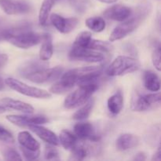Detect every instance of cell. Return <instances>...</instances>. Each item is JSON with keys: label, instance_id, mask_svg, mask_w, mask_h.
<instances>
[{"label": "cell", "instance_id": "5", "mask_svg": "<svg viewBox=\"0 0 161 161\" xmlns=\"http://www.w3.org/2000/svg\"><path fill=\"white\" fill-rule=\"evenodd\" d=\"M160 93L138 94L132 102V110L136 112H144L157 108L160 105Z\"/></svg>", "mask_w": 161, "mask_h": 161}, {"label": "cell", "instance_id": "35", "mask_svg": "<svg viewBox=\"0 0 161 161\" xmlns=\"http://www.w3.org/2000/svg\"><path fill=\"white\" fill-rule=\"evenodd\" d=\"M146 160V155L145 153L143 152H139L135 155V157H134V160H138V161H142Z\"/></svg>", "mask_w": 161, "mask_h": 161}, {"label": "cell", "instance_id": "26", "mask_svg": "<svg viewBox=\"0 0 161 161\" xmlns=\"http://www.w3.org/2000/svg\"><path fill=\"white\" fill-rule=\"evenodd\" d=\"M86 48L97 50V51L110 52L113 50V45L110 42H106V41L91 39V40L90 41L89 44H88Z\"/></svg>", "mask_w": 161, "mask_h": 161}, {"label": "cell", "instance_id": "27", "mask_svg": "<svg viewBox=\"0 0 161 161\" xmlns=\"http://www.w3.org/2000/svg\"><path fill=\"white\" fill-rule=\"evenodd\" d=\"M91 39H92V36L90 31H82L75 38L73 46L86 48Z\"/></svg>", "mask_w": 161, "mask_h": 161}, {"label": "cell", "instance_id": "19", "mask_svg": "<svg viewBox=\"0 0 161 161\" xmlns=\"http://www.w3.org/2000/svg\"><path fill=\"white\" fill-rule=\"evenodd\" d=\"M144 86L148 91L158 92L160 89V82L158 75L150 70L146 71L143 75Z\"/></svg>", "mask_w": 161, "mask_h": 161}, {"label": "cell", "instance_id": "6", "mask_svg": "<svg viewBox=\"0 0 161 161\" xmlns=\"http://www.w3.org/2000/svg\"><path fill=\"white\" fill-rule=\"evenodd\" d=\"M69 57L72 61H85L90 63L101 62L105 59V56L101 52L75 46H73L71 49Z\"/></svg>", "mask_w": 161, "mask_h": 161}, {"label": "cell", "instance_id": "18", "mask_svg": "<svg viewBox=\"0 0 161 161\" xmlns=\"http://www.w3.org/2000/svg\"><path fill=\"white\" fill-rule=\"evenodd\" d=\"M17 141L20 146L28 149L29 150L37 151L40 150V144L32 135L28 131H21L17 135Z\"/></svg>", "mask_w": 161, "mask_h": 161}, {"label": "cell", "instance_id": "13", "mask_svg": "<svg viewBox=\"0 0 161 161\" xmlns=\"http://www.w3.org/2000/svg\"><path fill=\"white\" fill-rule=\"evenodd\" d=\"M28 128L31 131L34 132L39 138H40L41 139L43 140L48 144L52 145V146H58L59 145V140H58V136L49 129L42 127V126L37 125V124L29 125Z\"/></svg>", "mask_w": 161, "mask_h": 161}, {"label": "cell", "instance_id": "7", "mask_svg": "<svg viewBox=\"0 0 161 161\" xmlns=\"http://www.w3.org/2000/svg\"><path fill=\"white\" fill-rule=\"evenodd\" d=\"M63 68L57 66L54 68H45L39 71L32 72L25 78L35 83H45L53 82L60 78L63 73Z\"/></svg>", "mask_w": 161, "mask_h": 161}, {"label": "cell", "instance_id": "4", "mask_svg": "<svg viewBox=\"0 0 161 161\" xmlns=\"http://www.w3.org/2000/svg\"><path fill=\"white\" fill-rule=\"evenodd\" d=\"M5 83L14 91L28 97L39 99H47L51 97V94L48 91L35 86H28L26 83L14 78L6 79Z\"/></svg>", "mask_w": 161, "mask_h": 161}, {"label": "cell", "instance_id": "39", "mask_svg": "<svg viewBox=\"0 0 161 161\" xmlns=\"http://www.w3.org/2000/svg\"><path fill=\"white\" fill-rule=\"evenodd\" d=\"M6 111V108H5V107H3V105H0V114H1V113H5Z\"/></svg>", "mask_w": 161, "mask_h": 161}, {"label": "cell", "instance_id": "17", "mask_svg": "<svg viewBox=\"0 0 161 161\" xmlns=\"http://www.w3.org/2000/svg\"><path fill=\"white\" fill-rule=\"evenodd\" d=\"M42 43L39 50V59L47 61L52 58L53 53V46L52 36L48 33L42 34Z\"/></svg>", "mask_w": 161, "mask_h": 161}, {"label": "cell", "instance_id": "1", "mask_svg": "<svg viewBox=\"0 0 161 161\" xmlns=\"http://www.w3.org/2000/svg\"><path fill=\"white\" fill-rule=\"evenodd\" d=\"M151 11L152 5L149 3H143L138 5L126 20L115 28L110 35L109 40L111 42L119 40L133 32L146 20Z\"/></svg>", "mask_w": 161, "mask_h": 161}, {"label": "cell", "instance_id": "34", "mask_svg": "<svg viewBox=\"0 0 161 161\" xmlns=\"http://www.w3.org/2000/svg\"><path fill=\"white\" fill-rule=\"evenodd\" d=\"M8 61V56L5 53H0V69L3 68Z\"/></svg>", "mask_w": 161, "mask_h": 161}, {"label": "cell", "instance_id": "33", "mask_svg": "<svg viewBox=\"0 0 161 161\" xmlns=\"http://www.w3.org/2000/svg\"><path fill=\"white\" fill-rule=\"evenodd\" d=\"M160 54H161V50L160 46L158 45V47L154 50L153 52L152 55V60L153 64L155 66L156 69L158 71H160Z\"/></svg>", "mask_w": 161, "mask_h": 161}, {"label": "cell", "instance_id": "8", "mask_svg": "<svg viewBox=\"0 0 161 161\" xmlns=\"http://www.w3.org/2000/svg\"><path fill=\"white\" fill-rule=\"evenodd\" d=\"M49 17L53 26L58 31L64 34H67L73 31L79 22L78 19L75 17L64 18L57 14H52Z\"/></svg>", "mask_w": 161, "mask_h": 161}, {"label": "cell", "instance_id": "12", "mask_svg": "<svg viewBox=\"0 0 161 161\" xmlns=\"http://www.w3.org/2000/svg\"><path fill=\"white\" fill-rule=\"evenodd\" d=\"M130 8L124 5H114L104 11L103 14L108 20L116 21H124L131 14Z\"/></svg>", "mask_w": 161, "mask_h": 161}, {"label": "cell", "instance_id": "31", "mask_svg": "<svg viewBox=\"0 0 161 161\" xmlns=\"http://www.w3.org/2000/svg\"><path fill=\"white\" fill-rule=\"evenodd\" d=\"M20 151H21L22 154L25 157V158L28 160H37L39 158V155H40V150L37 151H32L29 150L28 149H25V148L21 147L20 146Z\"/></svg>", "mask_w": 161, "mask_h": 161}, {"label": "cell", "instance_id": "9", "mask_svg": "<svg viewBox=\"0 0 161 161\" xmlns=\"http://www.w3.org/2000/svg\"><path fill=\"white\" fill-rule=\"evenodd\" d=\"M6 119L14 125L19 127H28L33 124H43L48 121L46 116L42 115H36V116H18V115H10L6 116Z\"/></svg>", "mask_w": 161, "mask_h": 161}, {"label": "cell", "instance_id": "11", "mask_svg": "<svg viewBox=\"0 0 161 161\" xmlns=\"http://www.w3.org/2000/svg\"><path fill=\"white\" fill-rule=\"evenodd\" d=\"M75 135L81 140H89L92 142H97L101 137L96 134L94 127L88 122L78 123L74 127Z\"/></svg>", "mask_w": 161, "mask_h": 161}, {"label": "cell", "instance_id": "2", "mask_svg": "<svg viewBox=\"0 0 161 161\" xmlns=\"http://www.w3.org/2000/svg\"><path fill=\"white\" fill-rule=\"evenodd\" d=\"M79 86H80L75 91L71 93L64 100V106L68 109L77 108L86 103L98 87L96 83H86Z\"/></svg>", "mask_w": 161, "mask_h": 161}, {"label": "cell", "instance_id": "3", "mask_svg": "<svg viewBox=\"0 0 161 161\" xmlns=\"http://www.w3.org/2000/svg\"><path fill=\"white\" fill-rule=\"evenodd\" d=\"M140 63L135 58L128 56H119L110 64L106 73L109 76H120L138 70Z\"/></svg>", "mask_w": 161, "mask_h": 161}, {"label": "cell", "instance_id": "28", "mask_svg": "<svg viewBox=\"0 0 161 161\" xmlns=\"http://www.w3.org/2000/svg\"><path fill=\"white\" fill-rule=\"evenodd\" d=\"M69 4L72 6L76 12L83 14L90 7V0H68Z\"/></svg>", "mask_w": 161, "mask_h": 161}, {"label": "cell", "instance_id": "25", "mask_svg": "<svg viewBox=\"0 0 161 161\" xmlns=\"http://www.w3.org/2000/svg\"><path fill=\"white\" fill-rule=\"evenodd\" d=\"M86 25L94 32H101L106 27L105 20L101 17H92L86 19Z\"/></svg>", "mask_w": 161, "mask_h": 161}, {"label": "cell", "instance_id": "21", "mask_svg": "<svg viewBox=\"0 0 161 161\" xmlns=\"http://www.w3.org/2000/svg\"><path fill=\"white\" fill-rule=\"evenodd\" d=\"M77 138L72 132L63 130L59 135V142L66 150H71L77 144Z\"/></svg>", "mask_w": 161, "mask_h": 161}, {"label": "cell", "instance_id": "37", "mask_svg": "<svg viewBox=\"0 0 161 161\" xmlns=\"http://www.w3.org/2000/svg\"><path fill=\"white\" fill-rule=\"evenodd\" d=\"M98 1L102 2V3H113L117 2L118 0H98Z\"/></svg>", "mask_w": 161, "mask_h": 161}, {"label": "cell", "instance_id": "16", "mask_svg": "<svg viewBox=\"0 0 161 161\" xmlns=\"http://www.w3.org/2000/svg\"><path fill=\"white\" fill-rule=\"evenodd\" d=\"M47 66H48V64L47 63V61H42L40 59L32 60V61H27L25 64H23V65L20 66L18 69V72L21 76L25 78L29 74L47 68Z\"/></svg>", "mask_w": 161, "mask_h": 161}, {"label": "cell", "instance_id": "20", "mask_svg": "<svg viewBox=\"0 0 161 161\" xmlns=\"http://www.w3.org/2000/svg\"><path fill=\"white\" fill-rule=\"evenodd\" d=\"M108 109L113 115H118L121 112L124 107V96L120 91H118L116 94L108 98Z\"/></svg>", "mask_w": 161, "mask_h": 161}, {"label": "cell", "instance_id": "14", "mask_svg": "<svg viewBox=\"0 0 161 161\" xmlns=\"http://www.w3.org/2000/svg\"><path fill=\"white\" fill-rule=\"evenodd\" d=\"M0 105H3L6 108L17 110V111L22 112L25 114H32L34 113V108L31 105L20 102V101L9 98V97H5V98L1 99Z\"/></svg>", "mask_w": 161, "mask_h": 161}, {"label": "cell", "instance_id": "36", "mask_svg": "<svg viewBox=\"0 0 161 161\" xmlns=\"http://www.w3.org/2000/svg\"><path fill=\"white\" fill-rule=\"evenodd\" d=\"M161 160V149H160V146L159 145V147L157 148V152L154 153L153 157L152 160H157L160 161Z\"/></svg>", "mask_w": 161, "mask_h": 161}, {"label": "cell", "instance_id": "10", "mask_svg": "<svg viewBox=\"0 0 161 161\" xmlns=\"http://www.w3.org/2000/svg\"><path fill=\"white\" fill-rule=\"evenodd\" d=\"M0 8L8 15L24 14L30 11L28 3L17 0H0Z\"/></svg>", "mask_w": 161, "mask_h": 161}, {"label": "cell", "instance_id": "22", "mask_svg": "<svg viewBox=\"0 0 161 161\" xmlns=\"http://www.w3.org/2000/svg\"><path fill=\"white\" fill-rule=\"evenodd\" d=\"M58 0H43L39 13V22L41 25H45L50 17V11Z\"/></svg>", "mask_w": 161, "mask_h": 161}, {"label": "cell", "instance_id": "29", "mask_svg": "<svg viewBox=\"0 0 161 161\" xmlns=\"http://www.w3.org/2000/svg\"><path fill=\"white\" fill-rule=\"evenodd\" d=\"M54 146L49 144V146H47L44 150V157L46 160H59V153L58 150L53 147Z\"/></svg>", "mask_w": 161, "mask_h": 161}, {"label": "cell", "instance_id": "38", "mask_svg": "<svg viewBox=\"0 0 161 161\" xmlns=\"http://www.w3.org/2000/svg\"><path fill=\"white\" fill-rule=\"evenodd\" d=\"M4 81L3 80V79L0 77V91H2V90H3V88H4Z\"/></svg>", "mask_w": 161, "mask_h": 161}, {"label": "cell", "instance_id": "15", "mask_svg": "<svg viewBox=\"0 0 161 161\" xmlns=\"http://www.w3.org/2000/svg\"><path fill=\"white\" fill-rule=\"evenodd\" d=\"M139 144V138L132 134H124L117 138L116 142V149L119 151H127L137 147Z\"/></svg>", "mask_w": 161, "mask_h": 161}, {"label": "cell", "instance_id": "23", "mask_svg": "<svg viewBox=\"0 0 161 161\" xmlns=\"http://www.w3.org/2000/svg\"><path fill=\"white\" fill-rule=\"evenodd\" d=\"M91 146L86 145H75L71 150V160H83L86 159L91 153Z\"/></svg>", "mask_w": 161, "mask_h": 161}, {"label": "cell", "instance_id": "30", "mask_svg": "<svg viewBox=\"0 0 161 161\" xmlns=\"http://www.w3.org/2000/svg\"><path fill=\"white\" fill-rule=\"evenodd\" d=\"M3 156L6 160H21L22 158L17 150L12 148H5L3 150Z\"/></svg>", "mask_w": 161, "mask_h": 161}, {"label": "cell", "instance_id": "32", "mask_svg": "<svg viewBox=\"0 0 161 161\" xmlns=\"http://www.w3.org/2000/svg\"><path fill=\"white\" fill-rule=\"evenodd\" d=\"M0 141L10 144L14 142V138L12 134L1 125H0Z\"/></svg>", "mask_w": 161, "mask_h": 161}, {"label": "cell", "instance_id": "24", "mask_svg": "<svg viewBox=\"0 0 161 161\" xmlns=\"http://www.w3.org/2000/svg\"><path fill=\"white\" fill-rule=\"evenodd\" d=\"M94 105V100L92 98H90L85 104H83V106H82L78 111L75 113V114L72 116V119L75 120H83L86 118L89 117L90 114L92 112L93 108Z\"/></svg>", "mask_w": 161, "mask_h": 161}]
</instances>
